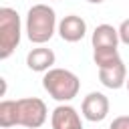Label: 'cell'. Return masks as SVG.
Instances as JSON below:
<instances>
[{"instance_id": "30bf717a", "label": "cell", "mask_w": 129, "mask_h": 129, "mask_svg": "<svg viewBox=\"0 0 129 129\" xmlns=\"http://www.w3.org/2000/svg\"><path fill=\"white\" fill-rule=\"evenodd\" d=\"M119 42V30L111 24H99L91 34L93 48H117Z\"/></svg>"}, {"instance_id": "9c48e42d", "label": "cell", "mask_w": 129, "mask_h": 129, "mask_svg": "<svg viewBox=\"0 0 129 129\" xmlns=\"http://www.w3.org/2000/svg\"><path fill=\"white\" fill-rule=\"evenodd\" d=\"M99 81L103 83V87L107 89H121L127 83V69L125 62L119 60L111 67H103L99 69Z\"/></svg>"}, {"instance_id": "52a82bcc", "label": "cell", "mask_w": 129, "mask_h": 129, "mask_svg": "<svg viewBox=\"0 0 129 129\" xmlns=\"http://www.w3.org/2000/svg\"><path fill=\"white\" fill-rule=\"evenodd\" d=\"M58 36L64 40V42H79L85 38L87 34V22L83 16H77V14H69L64 16L60 22H58Z\"/></svg>"}, {"instance_id": "277c9868", "label": "cell", "mask_w": 129, "mask_h": 129, "mask_svg": "<svg viewBox=\"0 0 129 129\" xmlns=\"http://www.w3.org/2000/svg\"><path fill=\"white\" fill-rule=\"evenodd\" d=\"M20 38H22L20 14L10 6H2L0 8V58L2 60H6L16 50Z\"/></svg>"}, {"instance_id": "5b68a950", "label": "cell", "mask_w": 129, "mask_h": 129, "mask_svg": "<svg viewBox=\"0 0 129 129\" xmlns=\"http://www.w3.org/2000/svg\"><path fill=\"white\" fill-rule=\"evenodd\" d=\"M81 113H83V117H85L87 121H91V123L103 121V119L109 115V99H107V95H103V93H99V91L89 93V95L83 99Z\"/></svg>"}, {"instance_id": "3957f363", "label": "cell", "mask_w": 129, "mask_h": 129, "mask_svg": "<svg viewBox=\"0 0 129 129\" xmlns=\"http://www.w3.org/2000/svg\"><path fill=\"white\" fill-rule=\"evenodd\" d=\"M42 87L44 91L58 103H69L73 101L79 91H81V81L79 77L69 71V69H58V67H52L50 71L44 73L42 77Z\"/></svg>"}, {"instance_id": "8992f818", "label": "cell", "mask_w": 129, "mask_h": 129, "mask_svg": "<svg viewBox=\"0 0 129 129\" xmlns=\"http://www.w3.org/2000/svg\"><path fill=\"white\" fill-rule=\"evenodd\" d=\"M50 125H52V129H83V121H81L79 111L67 103H60L58 107L52 109Z\"/></svg>"}, {"instance_id": "ba28073f", "label": "cell", "mask_w": 129, "mask_h": 129, "mask_svg": "<svg viewBox=\"0 0 129 129\" xmlns=\"http://www.w3.org/2000/svg\"><path fill=\"white\" fill-rule=\"evenodd\" d=\"M54 60H56L54 50L46 48L42 44H38L36 48L28 50V54H26V67L30 71H34V73H46V71H50L52 64H54Z\"/></svg>"}, {"instance_id": "7a4b0ae2", "label": "cell", "mask_w": 129, "mask_h": 129, "mask_svg": "<svg viewBox=\"0 0 129 129\" xmlns=\"http://www.w3.org/2000/svg\"><path fill=\"white\" fill-rule=\"evenodd\" d=\"M56 30H58L56 14L48 4H34V6L28 8L26 22H24V32H26L30 42L44 44L54 36Z\"/></svg>"}, {"instance_id": "9a60e30c", "label": "cell", "mask_w": 129, "mask_h": 129, "mask_svg": "<svg viewBox=\"0 0 129 129\" xmlns=\"http://www.w3.org/2000/svg\"><path fill=\"white\" fill-rule=\"evenodd\" d=\"M125 87H127V91H129V75H127V83H125Z\"/></svg>"}, {"instance_id": "6da1fadb", "label": "cell", "mask_w": 129, "mask_h": 129, "mask_svg": "<svg viewBox=\"0 0 129 129\" xmlns=\"http://www.w3.org/2000/svg\"><path fill=\"white\" fill-rule=\"evenodd\" d=\"M46 117H48V109L44 101L38 97L0 101V127L2 129H10L14 125H22L26 129H38L44 125Z\"/></svg>"}, {"instance_id": "5bb4252c", "label": "cell", "mask_w": 129, "mask_h": 129, "mask_svg": "<svg viewBox=\"0 0 129 129\" xmlns=\"http://www.w3.org/2000/svg\"><path fill=\"white\" fill-rule=\"evenodd\" d=\"M87 2H91V4H101V2H105V0H87Z\"/></svg>"}, {"instance_id": "8fae6325", "label": "cell", "mask_w": 129, "mask_h": 129, "mask_svg": "<svg viewBox=\"0 0 129 129\" xmlns=\"http://www.w3.org/2000/svg\"><path fill=\"white\" fill-rule=\"evenodd\" d=\"M93 60H95L97 69H103V67L115 64V62H119L123 58H121L117 48H93Z\"/></svg>"}, {"instance_id": "4fadbf2b", "label": "cell", "mask_w": 129, "mask_h": 129, "mask_svg": "<svg viewBox=\"0 0 129 129\" xmlns=\"http://www.w3.org/2000/svg\"><path fill=\"white\" fill-rule=\"evenodd\" d=\"M109 129H129V115H119L111 121Z\"/></svg>"}, {"instance_id": "7c38bea8", "label": "cell", "mask_w": 129, "mask_h": 129, "mask_svg": "<svg viewBox=\"0 0 129 129\" xmlns=\"http://www.w3.org/2000/svg\"><path fill=\"white\" fill-rule=\"evenodd\" d=\"M119 40L123 42V44H127L129 46V18H125L121 24H119Z\"/></svg>"}]
</instances>
